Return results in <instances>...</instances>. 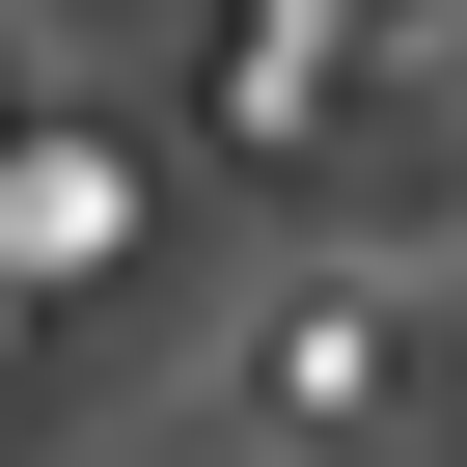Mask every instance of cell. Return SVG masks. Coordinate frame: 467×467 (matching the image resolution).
Segmentation results:
<instances>
[{
	"label": "cell",
	"instance_id": "cell-2",
	"mask_svg": "<svg viewBox=\"0 0 467 467\" xmlns=\"http://www.w3.org/2000/svg\"><path fill=\"white\" fill-rule=\"evenodd\" d=\"M330 56H358V28H330V0H275V28H248V56H220V110H248V138H303V110H330Z\"/></svg>",
	"mask_w": 467,
	"mask_h": 467
},
{
	"label": "cell",
	"instance_id": "cell-1",
	"mask_svg": "<svg viewBox=\"0 0 467 467\" xmlns=\"http://www.w3.org/2000/svg\"><path fill=\"white\" fill-rule=\"evenodd\" d=\"M248 385H275V412H385V303H358V275H303V303H275V358H248Z\"/></svg>",
	"mask_w": 467,
	"mask_h": 467
}]
</instances>
